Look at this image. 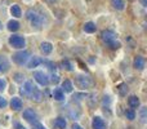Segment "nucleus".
<instances>
[{
	"instance_id": "obj_13",
	"label": "nucleus",
	"mask_w": 147,
	"mask_h": 129,
	"mask_svg": "<svg viewBox=\"0 0 147 129\" xmlns=\"http://www.w3.org/2000/svg\"><path fill=\"white\" fill-rule=\"evenodd\" d=\"M128 103H129L130 109H137V107H140L141 102H140V98H138L137 96H130L129 98H128Z\"/></svg>"
},
{
	"instance_id": "obj_1",
	"label": "nucleus",
	"mask_w": 147,
	"mask_h": 129,
	"mask_svg": "<svg viewBox=\"0 0 147 129\" xmlns=\"http://www.w3.org/2000/svg\"><path fill=\"white\" fill-rule=\"evenodd\" d=\"M101 38H102V41H103L107 47H110V48H112V49H119L120 47H121V44L116 40V34L111 30L103 31Z\"/></svg>"
},
{
	"instance_id": "obj_29",
	"label": "nucleus",
	"mask_w": 147,
	"mask_h": 129,
	"mask_svg": "<svg viewBox=\"0 0 147 129\" xmlns=\"http://www.w3.org/2000/svg\"><path fill=\"white\" fill-rule=\"evenodd\" d=\"M7 105H8L7 99L3 98V97H0V109H4V107L7 106Z\"/></svg>"
},
{
	"instance_id": "obj_35",
	"label": "nucleus",
	"mask_w": 147,
	"mask_h": 129,
	"mask_svg": "<svg viewBox=\"0 0 147 129\" xmlns=\"http://www.w3.org/2000/svg\"><path fill=\"white\" fill-rule=\"evenodd\" d=\"M0 30H1V22H0Z\"/></svg>"
},
{
	"instance_id": "obj_22",
	"label": "nucleus",
	"mask_w": 147,
	"mask_h": 129,
	"mask_svg": "<svg viewBox=\"0 0 147 129\" xmlns=\"http://www.w3.org/2000/svg\"><path fill=\"white\" fill-rule=\"evenodd\" d=\"M96 30H97V27H96V25H94L93 22H86L85 25H84V31L88 32V34L96 32Z\"/></svg>"
},
{
	"instance_id": "obj_25",
	"label": "nucleus",
	"mask_w": 147,
	"mask_h": 129,
	"mask_svg": "<svg viewBox=\"0 0 147 129\" xmlns=\"http://www.w3.org/2000/svg\"><path fill=\"white\" fill-rule=\"evenodd\" d=\"M117 89H119V92H120V94H121V96H124V94L128 92V86L125 85V84H120Z\"/></svg>"
},
{
	"instance_id": "obj_31",
	"label": "nucleus",
	"mask_w": 147,
	"mask_h": 129,
	"mask_svg": "<svg viewBox=\"0 0 147 129\" xmlns=\"http://www.w3.org/2000/svg\"><path fill=\"white\" fill-rule=\"evenodd\" d=\"M34 129H45V127L43 124H40V123H35L34 124Z\"/></svg>"
},
{
	"instance_id": "obj_26",
	"label": "nucleus",
	"mask_w": 147,
	"mask_h": 129,
	"mask_svg": "<svg viewBox=\"0 0 147 129\" xmlns=\"http://www.w3.org/2000/svg\"><path fill=\"white\" fill-rule=\"evenodd\" d=\"M62 66H63V68H65V70H67V71H72L74 70L72 65L70 63L69 61H63V62H62Z\"/></svg>"
},
{
	"instance_id": "obj_4",
	"label": "nucleus",
	"mask_w": 147,
	"mask_h": 129,
	"mask_svg": "<svg viewBox=\"0 0 147 129\" xmlns=\"http://www.w3.org/2000/svg\"><path fill=\"white\" fill-rule=\"evenodd\" d=\"M8 41H9V45L12 47V48H14V49H22L23 47L26 45L25 38L21 36V35H12Z\"/></svg>"
},
{
	"instance_id": "obj_17",
	"label": "nucleus",
	"mask_w": 147,
	"mask_h": 129,
	"mask_svg": "<svg viewBox=\"0 0 147 129\" xmlns=\"http://www.w3.org/2000/svg\"><path fill=\"white\" fill-rule=\"evenodd\" d=\"M10 14L16 18H20L22 16V10H21L20 5H12L10 7Z\"/></svg>"
},
{
	"instance_id": "obj_20",
	"label": "nucleus",
	"mask_w": 147,
	"mask_h": 129,
	"mask_svg": "<svg viewBox=\"0 0 147 129\" xmlns=\"http://www.w3.org/2000/svg\"><path fill=\"white\" fill-rule=\"evenodd\" d=\"M72 89H74V85L70 80H65L63 83H62V91L63 92H66V93H71Z\"/></svg>"
},
{
	"instance_id": "obj_12",
	"label": "nucleus",
	"mask_w": 147,
	"mask_h": 129,
	"mask_svg": "<svg viewBox=\"0 0 147 129\" xmlns=\"http://www.w3.org/2000/svg\"><path fill=\"white\" fill-rule=\"evenodd\" d=\"M133 65H134V68H137V70H143V68H145V65H146V61H145V58H143V57L137 56L134 58Z\"/></svg>"
},
{
	"instance_id": "obj_23",
	"label": "nucleus",
	"mask_w": 147,
	"mask_h": 129,
	"mask_svg": "<svg viewBox=\"0 0 147 129\" xmlns=\"http://www.w3.org/2000/svg\"><path fill=\"white\" fill-rule=\"evenodd\" d=\"M66 125H67V123H66V120H65L63 118H57L56 122H54V127H57L59 129H65L66 128Z\"/></svg>"
},
{
	"instance_id": "obj_14",
	"label": "nucleus",
	"mask_w": 147,
	"mask_h": 129,
	"mask_svg": "<svg viewBox=\"0 0 147 129\" xmlns=\"http://www.w3.org/2000/svg\"><path fill=\"white\" fill-rule=\"evenodd\" d=\"M40 63H43V59L40 58V57H38V56H34V57H31V59H30V62L27 63V67L28 68H34V67H38Z\"/></svg>"
},
{
	"instance_id": "obj_32",
	"label": "nucleus",
	"mask_w": 147,
	"mask_h": 129,
	"mask_svg": "<svg viewBox=\"0 0 147 129\" xmlns=\"http://www.w3.org/2000/svg\"><path fill=\"white\" fill-rule=\"evenodd\" d=\"M141 4H142V7H147V0H140Z\"/></svg>"
},
{
	"instance_id": "obj_3",
	"label": "nucleus",
	"mask_w": 147,
	"mask_h": 129,
	"mask_svg": "<svg viewBox=\"0 0 147 129\" xmlns=\"http://www.w3.org/2000/svg\"><path fill=\"white\" fill-rule=\"evenodd\" d=\"M28 58H30V53H28L27 51L17 52V53H14V54H13V57H12L13 62H14V63H17V65H20V66L27 63Z\"/></svg>"
},
{
	"instance_id": "obj_21",
	"label": "nucleus",
	"mask_w": 147,
	"mask_h": 129,
	"mask_svg": "<svg viewBox=\"0 0 147 129\" xmlns=\"http://www.w3.org/2000/svg\"><path fill=\"white\" fill-rule=\"evenodd\" d=\"M7 27H8V30H9V31L14 32V31H17L18 28H20V23H18L17 21H14V20H10L9 22H8Z\"/></svg>"
},
{
	"instance_id": "obj_2",
	"label": "nucleus",
	"mask_w": 147,
	"mask_h": 129,
	"mask_svg": "<svg viewBox=\"0 0 147 129\" xmlns=\"http://www.w3.org/2000/svg\"><path fill=\"white\" fill-rule=\"evenodd\" d=\"M26 18L31 22L32 27L40 28L41 26L44 25V16L35 9H28L27 12H26Z\"/></svg>"
},
{
	"instance_id": "obj_7",
	"label": "nucleus",
	"mask_w": 147,
	"mask_h": 129,
	"mask_svg": "<svg viewBox=\"0 0 147 129\" xmlns=\"http://www.w3.org/2000/svg\"><path fill=\"white\" fill-rule=\"evenodd\" d=\"M34 79L43 86H47L49 84V78L44 71H34Z\"/></svg>"
},
{
	"instance_id": "obj_15",
	"label": "nucleus",
	"mask_w": 147,
	"mask_h": 129,
	"mask_svg": "<svg viewBox=\"0 0 147 129\" xmlns=\"http://www.w3.org/2000/svg\"><path fill=\"white\" fill-rule=\"evenodd\" d=\"M40 49L44 54H51L52 51H53V45L51 43H48V41H44V43L40 44Z\"/></svg>"
},
{
	"instance_id": "obj_10",
	"label": "nucleus",
	"mask_w": 147,
	"mask_h": 129,
	"mask_svg": "<svg viewBox=\"0 0 147 129\" xmlns=\"http://www.w3.org/2000/svg\"><path fill=\"white\" fill-rule=\"evenodd\" d=\"M9 68H10L9 59L5 56H0V74H5L7 71H9Z\"/></svg>"
},
{
	"instance_id": "obj_16",
	"label": "nucleus",
	"mask_w": 147,
	"mask_h": 129,
	"mask_svg": "<svg viewBox=\"0 0 147 129\" xmlns=\"http://www.w3.org/2000/svg\"><path fill=\"white\" fill-rule=\"evenodd\" d=\"M30 98L32 99V101H35V102H40L41 98H43V93H41V92L35 86L34 91H32V93H31V96H30Z\"/></svg>"
},
{
	"instance_id": "obj_19",
	"label": "nucleus",
	"mask_w": 147,
	"mask_h": 129,
	"mask_svg": "<svg viewBox=\"0 0 147 129\" xmlns=\"http://www.w3.org/2000/svg\"><path fill=\"white\" fill-rule=\"evenodd\" d=\"M53 98L56 99V101H63L65 99V94H63V91L59 88L54 89L53 91Z\"/></svg>"
},
{
	"instance_id": "obj_24",
	"label": "nucleus",
	"mask_w": 147,
	"mask_h": 129,
	"mask_svg": "<svg viewBox=\"0 0 147 129\" xmlns=\"http://www.w3.org/2000/svg\"><path fill=\"white\" fill-rule=\"evenodd\" d=\"M125 116H127V119L129 120H134L136 119V111L133 109H129L125 111Z\"/></svg>"
},
{
	"instance_id": "obj_11",
	"label": "nucleus",
	"mask_w": 147,
	"mask_h": 129,
	"mask_svg": "<svg viewBox=\"0 0 147 129\" xmlns=\"http://www.w3.org/2000/svg\"><path fill=\"white\" fill-rule=\"evenodd\" d=\"M23 103H22V99L18 98V97H13L12 101H10V107H12L14 111H20L22 109Z\"/></svg>"
},
{
	"instance_id": "obj_34",
	"label": "nucleus",
	"mask_w": 147,
	"mask_h": 129,
	"mask_svg": "<svg viewBox=\"0 0 147 129\" xmlns=\"http://www.w3.org/2000/svg\"><path fill=\"white\" fill-rule=\"evenodd\" d=\"M47 3H49V4H53V3H56L57 0H45Z\"/></svg>"
},
{
	"instance_id": "obj_8",
	"label": "nucleus",
	"mask_w": 147,
	"mask_h": 129,
	"mask_svg": "<svg viewBox=\"0 0 147 129\" xmlns=\"http://www.w3.org/2000/svg\"><path fill=\"white\" fill-rule=\"evenodd\" d=\"M34 88H35V85L32 84V81H26L25 84H23L22 89H21V94L25 97H27V98H30L31 93H32Z\"/></svg>"
},
{
	"instance_id": "obj_27",
	"label": "nucleus",
	"mask_w": 147,
	"mask_h": 129,
	"mask_svg": "<svg viewBox=\"0 0 147 129\" xmlns=\"http://www.w3.org/2000/svg\"><path fill=\"white\" fill-rule=\"evenodd\" d=\"M51 81L52 83H54V84H57L59 81V76L57 75V74H52L51 75Z\"/></svg>"
},
{
	"instance_id": "obj_33",
	"label": "nucleus",
	"mask_w": 147,
	"mask_h": 129,
	"mask_svg": "<svg viewBox=\"0 0 147 129\" xmlns=\"http://www.w3.org/2000/svg\"><path fill=\"white\" fill-rule=\"evenodd\" d=\"M72 129H83V128H81L79 124H74V125H72Z\"/></svg>"
},
{
	"instance_id": "obj_5",
	"label": "nucleus",
	"mask_w": 147,
	"mask_h": 129,
	"mask_svg": "<svg viewBox=\"0 0 147 129\" xmlns=\"http://www.w3.org/2000/svg\"><path fill=\"white\" fill-rule=\"evenodd\" d=\"M23 119L26 120L27 123H30V124H35V123H38L39 122V116H38V114H36L35 111H34L32 109H26L25 111H23Z\"/></svg>"
},
{
	"instance_id": "obj_9",
	"label": "nucleus",
	"mask_w": 147,
	"mask_h": 129,
	"mask_svg": "<svg viewBox=\"0 0 147 129\" xmlns=\"http://www.w3.org/2000/svg\"><path fill=\"white\" fill-rule=\"evenodd\" d=\"M92 128L93 129H106V122L102 119L101 116H94L93 120H92Z\"/></svg>"
},
{
	"instance_id": "obj_18",
	"label": "nucleus",
	"mask_w": 147,
	"mask_h": 129,
	"mask_svg": "<svg viewBox=\"0 0 147 129\" xmlns=\"http://www.w3.org/2000/svg\"><path fill=\"white\" fill-rule=\"evenodd\" d=\"M111 5L116 10H123L125 8V1L124 0H111Z\"/></svg>"
},
{
	"instance_id": "obj_28",
	"label": "nucleus",
	"mask_w": 147,
	"mask_h": 129,
	"mask_svg": "<svg viewBox=\"0 0 147 129\" xmlns=\"http://www.w3.org/2000/svg\"><path fill=\"white\" fill-rule=\"evenodd\" d=\"M5 88H7V81L4 79H0V92H3Z\"/></svg>"
},
{
	"instance_id": "obj_30",
	"label": "nucleus",
	"mask_w": 147,
	"mask_h": 129,
	"mask_svg": "<svg viewBox=\"0 0 147 129\" xmlns=\"http://www.w3.org/2000/svg\"><path fill=\"white\" fill-rule=\"evenodd\" d=\"M141 118H142V122L145 123L146 122V107H143V109L141 110Z\"/></svg>"
},
{
	"instance_id": "obj_6",
	"label": "nucleus",
	"mask_w": 147,
	"mask_h": 129,
	"mask_svg": "<svg viewBox=\"0 0 147 129\" xmlns=\"http://www.w3.org/2000/svg\"><path fill=\"white\" fill-rule=\"evenodd\" d=\"M76 85L81 89H86L92 85V79L86 75H78L76 76Z\"/></svg>"
}]
</instances>
